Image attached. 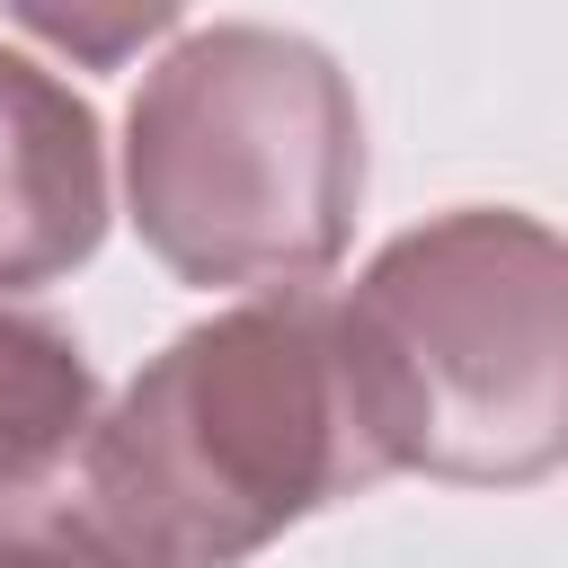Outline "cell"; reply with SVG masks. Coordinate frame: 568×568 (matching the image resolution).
<instances>
[{
  "instance_id": "obj_1",
  "label": "cell",
  "mask_w": 568,
  "mask_h": 568,
  "mask_svg": "<svg viewBox=\"0 0 568 568\" xmlns=\"http://www.w3.org/2000/svg\"><path fill=\"white\" fill-rule=\"evenodd\" d=\"M382 470L320 284L178 328L89 426V488L133 568H240Z\"/></svg>"
},
{
  "instance_id": "obj_2",
  "label": "cell",
  "mask_w": 568,
  "mask_h": 568,
  "mask_svg": "<svg viewBox=\"0 0 568 568\" xmlns=\"http://www.w3.org/2000/svg\"><path fill=\"white\" fill-rule=\"evenodd\" d=\"M337 355L382 470L532 488L568 453V248L462 204L399 231L337 302Z\"/></svg>"
},
{
  "instance_id": "obj_3",
  "label": "cell",
  "mask_w": 568,
  "mask_h": 568,
  "mask_svg": "<svg viewBox=\"0 0 568 568\" xmlns=\"http://www.w3.org/2000/svg\"><path fill=\"white\" fill-rule=\"evenodd\" d=\"M364 204V115L346 71L293 27H204L124 106V213L178 284H320Z\"/></svg>"
},
{
  "instance_id": "obj_4",
  "label": "cell",
  "mask_w": 568,
  "mask_h": 568,
  "mask_svg": "<svg viewBox=\"0 0 568 568\" xmlns=\"http://www.w3.org/2000/svg\"><path fill=\"white\" fill-rule=\"evenodd\" d=\"M106 390L80 337L0 302V568H133L89 488Z\"/></svg>"
},
{
  "instance_id": "obj_5",
  "label": "cell",
  "mask_w": 568,
  "mask_h": 568,
  "mask_svg": "<svg viewBox=\"0 0 568 568\" xmlns=\"http://www.w3.org/2000/svg\"><path fill=\"white\" fill-rule=\"evenodd\" d=\"M106 240L98 106L44 62L0 44V302L62 284Z\"/></svg>"
},
{
  "instance_id": "obj_6",
  "label": "cell",
  "mask_w": 568,
  "mask_h": 568,
  "mask_svg": "<svg viewBox=\"0 0 568 568\" xmlns=\"http://www.w3.org/2000/svg\"><path fill=\"white\" fill-rule=\"evenodd\" d=\"M9 18L36 44H53L71 71H115L151 36H169L186 18V0H9Z\"/></svg>"
}]
</instances>
